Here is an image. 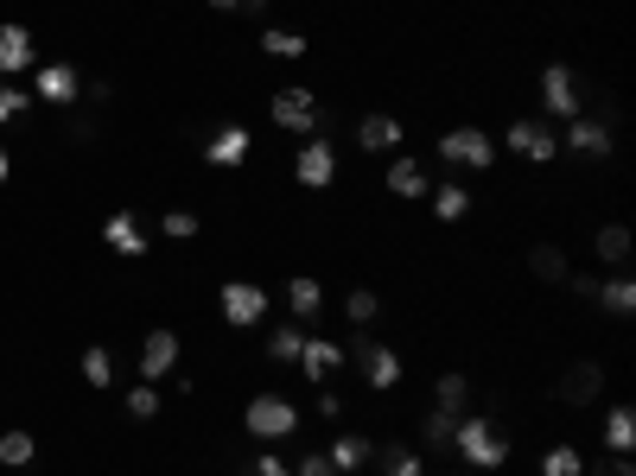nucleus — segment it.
Listing matches in <instances>:
<instances>
[{"instance_id":"nucleus-9","label":"nucleus","mask_w":636,"mask_h":476,"mask_svg":"<svg viewBox=\"0 0 636 476\" xmlns=\"http://www.w3.org/2000/svg\"><path fill=\"white\" fill-rule=\"evenodd\" d=\"M541 109L566 114V121H573V114H586V109H579V76L566 71V64H548V71H541Z\"/></svg>"},{"instance_id":"nucleus-5","label":"nucleus","mask_w":636,"mask_h":476,"mask_svg":"<svg viewBox=\"0 0 636 476\" xmlns=\"http://www.w3.org/2000/svg\"><path fill=\"white\" fill-rule=\"evenodd\" d=\"M350 356H357V368H363V381H370L375 394H388V388H401V356L388 350V343H375L370 330L350 343Z\"/></svg>"},{"instance_id":"nucleus-37","label":"nucleus","mask_w":636,"mask_h":476,"mask_svg":"<svg viewBox=\"0 0 636 476\" xmlns=\"http://www.w3.org/2000/svg\"><path fill=\"white\" fill-rule=\"evenodd\" d=\"M26 109H33V89H7V83H0V127H7V121H20Z\"/></svg>"},{"instance_id":"nucleus-8","label":"nucleus","mask_w":636,"mask_h":476,"mask_svg":"<svg viewBox=\"0 0 636 476\" xmlns=\"http://www.w3.org/2000/svg\"><path fill=\"white\" fill-rule=\"evenodd\" d=\"M267 298H274V293H262L255 280H229V286H224V325H236V330L262 325V318H267Z\"/></svg>"},{"instance_id":"nucleus-10","label":"nucleus","mask_w":636,"mask_h":476,"mask_svg":"<svg viewBox=\"0 0 636 476\" xmlns=\"http://www.w3.org/2000/svg\"><path fill=\"white\" fill-rule=\"evenodd\" d=\"M76 96H83V76H76V64H38V89H33V102L71 109Z\"/></svg>"},{"instance_id":"nucleus-26","label":"nucleus","mask_w":636,"mask_h":476,"mask_svg":"<svg viewBox=\"0 0 636 476\" xmlns=\"http://www.w3.org/2000/svg\"><path fill=\"white\" fill-rule=\"evenodd\" d=\"M604 444L611 451H636V406H611L604 413Z\"/></svg>"},{"instance_id":"nucleus-40","label":"nucleus","mask_w":636,"mask_h":476,"mask_svg":"<svg viewBox=\"0 0 636 476\" xmlns=\"http://www.w3.org/2000/svg\"><path fill=\"white\" fill-rule=\"evenodd\" d=\"M592 476H636L631 451H611V457H599V464H592Z\"/></svg>"},{"instance_id":"nucleus-17","label":"nucleus","mask_w":636,"mask_h":476,"mask_svg":"<svg viewBox=\"0 0 636 476\" xmlns=\"http://www.w3.org/2000/svg\"><path fill=\"white\" fill-rule=\"evenodd\" d=\"M249 147H255V141H249V127H242V121H229V127H217V134L204 141V159H211V166H242Z\"/></svg>"},{"instance_id":"nucleus-33","label":"nucleus","mask_w":636,"mask_h":476,"mask_svg":"<svg viewBox=\"0 0 636 476\" xmlns=\"http://www.w3.org/2000/svg\"><path fill=\"white\" fill-rule=\"evenodd\" d=\"M452 432H458V413H440V406H433V413L420 419V439H427V444H440V451L452 444Z\"/></svg>"},{"instance_id":"nucleus-27","label":"nucleus","mask_w":636,"mask_h":476,"mask_svg":"<svg viewBox=\"0 0 636 476\" xmlns=\"http://www.w3.org/2000/svg\"><path fill=\"white\" fill-rule=\"evenodd\" d=\"M528 273L554 286V280H566V255L554 248V242H535V248H528Z\"/></svg>"},{"instance_id":"nucleus-3","label":"nucleus","mask_w":636,"mask_h":476,"mask_svg":"<svg viewBox=\"0 0 636 476\" xmlns=\"http://www.w3.org/2000/svg\"><path fill=\"white\" fill-rule=\"evenodd\" d=\"M503 147L516 152V159H528V166H548V159H561V134L548 127V114H523V121L503 134Z\"/></svg>"},{"instance_id":"nucleus-39","label":"nucleus","mask_w":636,"mask_h":476,"mask_svg":"<svg viewBox=\"0 0 636 476\" xmlns=\"http://www.w3.org/2000/svg\"><path fill=\"white\" fill-rule=\"evenodd\" d=\"M249 476H293V464H287V457H274V451H255Z\"/></svg>"},{"instance_id":"nucleus-22","label":"nucleus","mask_w":636,"mask_h":476,"mask_svg":"<svg viewBox=\"0 0 636 476\" xmlns=\"http://www.w3.org/2000/svg\"><path fill=\"white\" fill-rule=\"evenodd\" d=\"M280 293H287V305H293V318H319V312H325V286H319L312 273H293Z\"/></svg>"},{"instance_id":"nucleus-13","label":"nucleus","mask_w":636,"mask_h":476,"mask_svg":"<svg viewBox=\"0 0 636 476\" xmlns=\"http://www.w3.org/2000/svg\"><path fill=\"white\" fill-rule=\"evenodd\" d=\"M179 368V337L172 330H147L141 337V381H166Z\"/></svg>"},{"instance_id":"nucleus-47","label":"nucleus","mask_w":636,"mask_h":476,"mask_svg":"<svg viewBox=\"0 0 636 476\" xmlns=\"http://www.w3.org/2000/svg\"><path fill=\"white\" fill-rule=\"evenodd\" d=\"M458 476H484V471H458Z\"/></svg>"},{"instance_id":"nucleus-16","label":"nucleus","mask_w":636,"mask_h":476,"mask_svg":"<svg viewBox=\"0 0 636 476\" xmlns=\"http://www.w3.org/2000/svg\"><path fill=\"white\" fill-rule=\"evenodd\" d=\"M401 141H408V127L395 114H363L357 121V147L363 152H401Z\"/></svg>"},{"instance_id":"nucleus-43","label":"nucleus","mask_w":636,"mask_h":476,"mask_svg":"<svg viewBox=\"0 0 636 476\" xmlns=\"http://www.w3.org/2000/svg\"><path fill=\"white\" fill-rule=\"evenodd\" d=\"M566 286H573V293L592 305V298H599V273H566Z\"/></svg>"},{"instance_id":"nucleus-18","label":"nucleus","mask_w":636,"mask_h":476,"mask_svg":"<svg viewBox=\"0 0 636 476\" xmlns=\"http://www.w3.org/2000/svg\"><path fill=\"white\" fill-rule=\"evenodd\" d=\"M103 242H109L115 255H147V229H141V217H134V210H115L109 217V229H103Z\"/></svg>"},{"instance_id":"nucleus-21","label":"nucleus","mask_w":636,"mask_h":476,"mask_svg":"<svg viewBox=\"0 0 636 476\" xmlns=\"http://www.w3.org/2000/svg\"><path fill=\"white\" fill-rule=\"evenodd\" d=\"M592 305H604L611 318H631V312H636V280L617 267L611 280H599V298H592Z\"/></svg>"},{"instance_id":"nucleus-34","label":"nucleus","mask_w":636,"mask_h":476,"mask_svg":"<svg viewBox=\"0 0 636 476\" xmlns=\"http://www.w3.org/2000/svg\"><path fill=\"white\" fill-rule=\"evenodd\" d=\"M262 51L267 58H305V38L287 33V26H274V33H262Z\"/></svg>"},{"instance_id":"nucleus-23","label":"nucleus","mask_w":636,"mask_h":476,"mask_svg":"<svg viewBox=\"0 0 636 476\" xmlns=\"http://www.w3.org/2000/svg\"><path fill=\"white\" fill-rule=\"evenodd\" d=\"M427 197H433V217L440 222H458V217H471V191H465V184H433V191H427Z\"/></svg>"},{"instance_id":"nucleus-30","label":"nucleus","mask_w":636,"mask_h":476,"mask_svg":"<svg viewBox=\"0 0 636 476\" xmlns=\"http://www.w3.org/2000/svg\"><path fill=\"white\" fill-rule=\"evenodd\" d=\"M465 401H471V381H465V375H440L433 406H440V413H465Z\"/></svg>"},{"instance_id":"nucleus-41","label":"nucleus","mask_w":636,"mask_h":476,"mask_svg":"<svg viewBox=\"0 0 636 476\" xmlns=\"http://www.w3.org/2000/svg\"><path fill=\"white\" fill-rule=\"evenodd\" d=\"M293 476H337V471H332V457H325V451H305L300 464H293Z\"/></svg>"},{"instance_id":"nucleus-14","label":"nucleus","mask_w":636,"mask_h":476,"mask_svg":"<svg viewBox=\"0 0 636 476\" xmlns=\"http://www.w3.org/2000/svg\"><path fill=\"white\" fill-rule=\"evenodd\" d=\"M300 368H305V381H332L337 368H344V343H332V337H305L300 343Z\"/></svg>"},{"instance_id":"nucleus-11","label":"nucleus","mask_w":636,"mask_h":476,"mask_svg":"<svg viewBox=\"0 0 636 476\" xmlns=\"http://www.w3.org/2000/svg\"><path fill=\"white\" fill-rule=\"evenodd\" d=\"M561 147L579 152V159H604V152H611V121H599V114H573Z\"/></svg>"},{"instance_id":"nucleus-1","label":"nucleus","mask_w":636,"mask_h":476,"mask_svg":"<svg viewBox=\"0 0 636 476\" xmlns=\"http://www.w3.org/2000/svg\"><path fill=\"white\" fill-rule=\"evenodd\" d=\"M452 451H458L471 471H496V464H509V432H503L496 419H484V413H458Z\"/></svg>"},{"instance_id":"nucleus-36","label":"nucleus","mask_w":636,"mask_h":476,"mask_svg":"<svg viewBox=\"0 0 636 476\" xmlns=\"http://www.w3.org/2000/svg\"><path fill=\"white\" fill-rule=\"evenodd\" d=\"M344 312H350V325H375V312H382V298L370 286H357V293H344Z\"/></svg>"},{"instance_id":"nucleus-15","label":"nucleus","mask_w":636,"mask_h":476,"mask_svg":"<svg viewBox=\"0 0 636 476\" xmlns=\"http://www.w3.org/2000/svg\"><path fill=\"white\" fill-rule=\"evenodd\" d=\"M599 394H604V368L599 363H573L561 375V401L566 406H599Z\"/></svg>"},{"instance_id":"nucleus-44","label":"nucleus","mask_w":636,"mask_h":476,"mask_svg":"<svg viewBox=\"0 0 636 476\" xmlns=\"http://www.w3.org/2000/svg\"><path fill=\"white\" fill-rule=\"evenodd\" d=\"M211 7H217V13H262L267 0H211Z\"/></svg>"},{"instance_id":"nucleus-42","label":"nucleus","mask_w":636,"mask_h":476,"mask_svg":"<svg viewBox=\"0 0 636 476\" xmlns=\"http://www.w3.org/2000/svg\"><path fill=\"white\" fill-rule=\"evenodd\" d=\"M64 134H71L76 147H89V141H96V121H89V114H71V121H64Z\"/></svg>"},{"instance_id":"nucleus-38","label":"nucleus","mask_w":636,"mask_h":476,"mask_svg":"<svg viewBox=\"0 0 636 476\" xmlns=\"http://www.w3.org/2000/svg\"><path fill=\"white\" fill-rule=\"evenodd\" d=\"M159 229H166L172 242H191V235H197V217H191V210H166V222H159Z\"/></svg>"},{"instance_id":"nucleus-20","label":"nucleus","mask_w":636,"mask_h":476,"mask_svg":"<svg viewBox=\"0 0 636 476\" xmlns=\"http://www.w3.org/2000/svg\"><path fill=\"white\" fill-rule=\"evenodd\" d=\"M325 457H332V471H337V476H350V471H363V464L375 457V439H363V432H337Z\"/></svg>"},{"instance_id":"nucleus-32","label":"nucleus","mask_w":636,"mask_h":476,"mask_svg":"<svg viewBox=\"0 0 636 476\" xmlns=\"http://www.w3.org/2000/svg\"><path fill=\"white\" fill-rule=\"evenodd\" d=\"M300 343H305V330L280 325L274 337H267V363H300Z\"/></svg>"},{"instance_id":"nucleus-4","label":"nucleus","mask_w":636,"mask_h":476,"mask_svg":"<svg viewBox=\"0 0 636 476\" xmlns=\"http://www.w3.org/2000/svg\"><path fill=\"white\" fill-rule=\"evenodd\" d=\"M440 159H446V166L490 172V166H496V141H490L484 127H446V134H440Z\"/></svg>"},{"instance_id":"nucleus-2","label":"nucleus","mask_w":636,"mask_h":476,"mask_svg":"<svg viewBox=\"0 0 636 476\" xmlns=\"http://www.w3.org/2000/svg\"><path fill=\"white\" fill-rule=\"evenodd\" d=\"M242 426H249L262 444L293 439V432H300V406L287 401V394H255V401H249V413H242Z\"/></svg>"},{"instance_id":"nucleus-24","label":"nucleus","mask_w":636,"mask_h":476,"mask_svg":"<svg viewBox=\"0 0 636 476\" xmlns=\"http://www.w3.org/2000/svg\"><path fill=\"white\" fill-rule=\"evenodd\" d=\"M33 457H38V439H33V432H26V426H13V432H0V464H7V471H26Z\"/></svg>"},{"instance_id":"nucleus-46","label":"nucleus","mask_w":636,"mask_h":476,"mask_svg":"<svg viewBox=\"0 0 636 476\" xmlns=\"http://www.w3.org/2000/svg\"><path fill=\"white\" fill-rule=\"evenodd\" d=\"M13 179V159H7V147H0V184Z\"/></svg>"},{"instance_id":"nucleus-25","label":"nucleus","mask_w":636,"mask_h":476,"mask_svg":"<svg viewBox=\"0 0 636 476\" xmlns=\"http://www.w3.org/2000/svg\"><path fill=\"white\" fill-rule=\"evenodd\" d=\"M592 248H599V260H611V267H631V229H624V222H604L599 235H592Z\"/></svg>"},{"instance_id":"nucleus-19","label":"nucleus","mask_w":636,"mask_h":476,"mask_svg":"<svg viewBox=\"0 0 636 476\" xmlns=\"http://www.w3.org/2000/svg\"><path fill=\"white\" fill-rule=\"evenodd\" d=\"M388 191H395V197H427V191H433V179H427V166H420V159H408V152H388Z\"/></svg>"},{"instance_id":"nucleus-28","label":"nucleus","mask_w":636,"mask_h":476,"mask_svg":"<svg viewBox=\"0 0 636 476\" xmlns=\"http://www.w3.org/2000/svg\"><path fill=\"white\" fill-rule=\"evenodd\" d=\"M375 464H382V476H427L420 451H408V444H375Z\"/></svg>"},{"instance_id":"nucleus-31","label":"nucleus","mask_w":636,"mask_h":476,"mask_svg":"<svg viewBox=\"0 0 636 476\" xmlns=\"http://www.w3.org/2000/svg\"><path fill=\"white\" fill-rule=\"evenodd\" d=\"M83 381H89V388H109V381H115V356L103 350V343H89V350H83Z\"/></svg>"},{"instance_id":"nucleus-6","label":"nucleus","mask_w":636,"mask_h":476,"mask_svg":"<svg viewBox=\"0 0 636 476\" xmlns=\"http://www.w3.org/2000/svg\"><path fill=\"white\" fill-rule=\"evenodd\" d=\"M267 114H274V127H287V134H319V96L312 89H274V102H267Z\"/></svg>"},{"instance_id":"nucleus-12","label":"nucleus","mask_w":636,"mask_h":476,"mask_svg":"<svg viewBox=\"0 0 636 476\" xmlns=\"http://www.w3.org/2000/svg\"><path fill=\"white\" fill-rule=\"evenodd\" d=\"M33 64H38V38L20 20H7L0 26V76H20V71H33Z\"/></svg>"},{"instance_id":"nucleus-7","label":"nucleus","mask_w":636,"mask_h":476,"mask_svg":"<svg viewBox=\"0 0 636 476\" xmlns=\"http://www.w3.org/2000/svg\"><path fill=\"white\" fill-rule=\"evenodd\" d=\"M293 179H300L305 191H325V184L337 179V147H332V141L305 134V147L293 152Z\"/></svg>"},{"instance_id":"nucleus-45","label":"nucleus","mask_w":636,"mask_h":476,"mask_svg":"<svg viewBox=\"0 0 636 476\" xmlns=\"http://www.w3.org/2000/svg\"><path fill=\"white\" fill-rule=\"evenodd\" d=\"M319 419H344V401L337 394H319Z\"/></svg>"},{"instance_id":"nucleus-29","label":"nucleus","mask_w":636,"mask_h":476,"mask_svg":"<svg viewBox=\"0 0 636 476\" xmlns=\"http://www.w3.org/2000/svg\"><path fill=\"white\" fill-rule=\"evenodd\" d=\"M541 476H586V457H579V444H548V457H541Z\"/></svg>"},{"instance_id":"nucleus-35","label":"nucleus","mask_w":636,"mask_h":476,"mask_svg":"<svg viewBox=\"0 0 636 476\" xmlns=\"http://www.w3.org/2000/svg\"><path fill=\"white\" fill-rule=\"evenodd\" d=\"M121 406H128L134 419H153V413H159V388H153V381H134V388L121 394Z\"/></svg>"}]
</instances>
